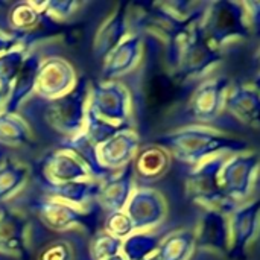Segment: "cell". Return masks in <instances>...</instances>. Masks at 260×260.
<instances>
[{"label": "cell", "instance_id": "d6a6232c", "mask_svg": "<svg viewBox=\"0 0 260 260\" xmlns=\"http://www.w3.org/2000/svg\"><path fill=\"white\" fill-rule=\"evenodd\" d=\"M73 250L67 241H53L46 244L38 253L37 260H72Z\"/></svg>", "mask_w": 260, "mask_h": 260}, {"label": "cell", "instance_id": "44dd1931", "mask_svg": "<svg viewBox=\"0 0 260 260\" xmlns=\"http://www.w3.org/2000/svg\"><path fill=\"white\" fill-rule=\"evenodd\" d=\"M142 35L129 34L110 55L104 59L102 81H113L114 78L133 70L142 55Z\"/></svg>", "mask_w": 260, "mask_h": 260}, {"label": "cell", "instance_id": "3957f363", "mask_svg": "<svg viewBox=\"0 0 260 260\" xmlns=\"http://www.w3.org/2000/svg\"><path fill=\"white\" fill-rule=\"evenodd\" d=\"M227 157L222 154L197 165L186 178L187 198L204 210H218L230 215L238 207L224 195L221 187V171Z\"/></svg>", "mask_w": 260, "mask_h": 260}, {"label": "cell", "instance_id": "f35d334b", "mask_svg": "<svg viewBox=\"0 0 260 260\" xmlns=\"http://www.w3.org/2000/svg\"><path fill=\"white\" fill-rule=\"evenodd\" d=\"M105 260H126L123 257V254L120 253V254H116V256H111V257H108V259Z\"/></svg>", "mask_w": 260, "mask_h": 260}, {"label": "cell", "instance_id": "603a6c76", "mask_svg": "<svg viewBox=\"0 0 260 260\" xmlns=\"http://www.w3.org/2000/svg\"><path fill=\"white\" fill-rule=\"evenodd\" d=\"M41 186L47 198L58 200L81 209L88 203H91L93 200H98L101 192V181H94V180L72 181L64 184H52L43 181Z\"/></svg>", "mask_w": 260, "mask_h": 260}, {"label": "cell", "instance_id": "52a82bcc", "mask_svg": "<svg viewBox=\"0 0 260 260\" xmlns=\"http://www.w3.org/2000/svg\"><path fill=\"white\" fill-rule=\"evenodd\" d=\"M201 21L193 24L180 59V66L174 73V76H177L180 81L203 78L222 61V50L209 43L203 32Z\"/></svg>", "mask_w": 260, "mask_h": 260}, {"label": "cell", "instance_id": "1f68e13d", "mask_svg": "<svg viewBox=\"0 0 260 260\" xmlns=\"http://www.w3.org/2000/svg\"><path fill=\"white\" fill-rule=\"evenodd\" d=\"M104 229L108 235L123 241L126 239L128 236H131L136 229H134V224L133 221L129 219V216L125 213V210L122 212H113V213H108L107 219H105V224H104Z\"/></svg>", "mask_w": 260, "mask_h": 260}, {"label": "cell", "instance_id": "83f0119b", "mask_svg": "<svg viewBox=\"0 0 260 260\" xmlns=\"http://www.w3.org/2000/svg\"><path fill=\"white\" fill-rule=\"evenodd\" d=\"M29 169L14 160L0 165V203L14 197L26 183Z\"/></svg>", "mask_w": 260, "mask_h": 260}, {"label": "cell", "instance_id": "d590c367", "mask_svg": "<svg viewBox=\"0 0 260 260\" xmlns=\"http://www.w3.org/2000/svg\"><path fill=\"white\" fill-rule=\"evenodd\" d=\"M253 26L260 24V2H245Z\"/></svg>", "mask_w": 260, "mask_h": 260}, {"label": "cell", "instance_id": "5bb4252c", "mask_svg": "<svg viewBox=\"0 0 260 260\" xmlns=\"http://www.w3.org/2000/svg\"><path fill=\"white\" fill-rule=\"evenodd\" d=\"M29 221L12 209L0 210V253L29 259Z\"/></svg>", "mask_w": 260, "mask_h": 260}, {"label": "cell", "instance_id": "ffe728a7", "mask_svg": "<svg viewBox=\"0 0 260 260\" xmlns=\"http://www.w3.org/2000/svg\"><path fill=\"white\" fill-rule=\"evenodd\" d=\"M171 163V154L160 145L152 143L140 146L133 160L136 183H152L160 180L169 171Z\"/></svg>", "mask_w": 260, "mask_h": 260}, {"label": "cell", "instance_id": "8fae6325", "mask_svg": "<svg viewBox=\"0 0 260 260\" xmlns=\"http://www.w3.org/2000/svg\"><path fill=\"white\" fill-rule=\"evenodd\" d=\"M76 72L73 66L59 56L46 58L41 61L35 91L40 98L52 101L64 96L76 85Z\"/></svg>", "mask_w": 260, "mask_h": 260}, {"label": "cell", "instance_id": "4dcf8cb0", "mask_svg": "<svg viewBox=\"0 0 260 260\" xmlns=\"http://www.w3.org/2000/svg\"><path fill=\"white\" fill-rule=\"evenodd\" d=\"M88 251L91 260H105L122 253V241L107 232H101L91 239Z\"/></svg>", "mask_w": 260, "mask_h": 260}, {"label": "cell", "instance_id": "ab89813d", "mask_svg": "<svg viewBox=\"0 0 260 260\" xmlns=\"http://www.w3.org/2000/svg\"><path fill=\"white\" fill-rule=\"evenodd\" d=\"M146 260H160V259H158V256H157V254H154V256L148 257V259H146Z\"/></svg>", "mask_w": 260, "mask_h": 260}, {"label": "cell", "instance_id": "4fadbf2b", "mask_svg": "<svg viewBox=\"0 0 260 260\" xmlns=\"http://www.w3.org/2000/svg\"><path fill=\"white\" fill-rule=\"evenodd\" d=\"M224 110L238 122L260 128V87L247 82L232 84L225 96Z\"/></svg>", "mask_w": 260, "mask_h": 260}, {"label": "cell", "instance_id": "7a4b0ae2", "mask_svg": "<svg viewBox=\"0 0 260 260\" xmlns=\"http://www.w3.org/2000/svg\"><path fill=\"white\" fill-rule=\"evenodd\" d=\"M201 27L209 43L222 50L230 43L247 40L254 26L245 2L216 0L209 2Z\"/></svg>", "mask_w": 260, "mask_h": 260}, {"label": "cell", "instance_id": "836d02e7", "mask_svg": "<svg viewBox=\"0 0 260 260\" xmlns=\"http://www.w3.org/2000/svg\"><path fill=\"white\" fill-rule=\"evenodd\" d=\"M79 8L78 2H47L44 3V14H49L55 18L66 20L72 17Z\"/></svg>", "mask_w": 260, "mask_h": 260}, {"label": "cell", "instance_id": "e0dca14e", "mask_svg": "<svg viewBox=\"0 0 260 260\" xmlns=\"http://www.w3.org/2000/svg\"><path fill=\"white\" fill-rule=\"evenodd\" d=\"M34 207L40 221L53 232H67L75 227H81L90 216L88 212L81 207H75L52 198L40 200Z\"/></svg>", "mask_w": 260, "mask_h": 260}, {"label": "cell", "instance_id": "484cf974", "mask_svg": "<svg viewBox=\"0 0 260 260\" xmlns=\"http://www.w3.org/2000/svg\"><path fill=\"white\" fill-rule=\"evenodd\" d=\"M195 251L193 230H177L168 235L157 251L160 260H189Z\"/></svg>", "mask_w": 260, "mask_h": 260}, {"label": "cell", "instance_id": "8992f818", "mask_svg": "<svg viewBox=\"0 0 260 260\" xmlns=\"http://www.w3.org/2000/svg\"><path fill=\"white\" fill-rule=\"evenodd\" d=\"M87 113L122 131L131 129L129 94L128 90L116 81H102L90 87Z\"/></svg>", "mask_w": 260, "mask_h": 260}, {"label": "cell", "instance_id": "7402d4cb", "mask_svg": "<svg viewBox=\"0 0 260 260\" xmlns=\"http://www.w3.org/2000/svg\"><path fill=\"white\" fill-rule=\"evenodd\" d=\"M41 56L37 52H29L27 58L17 76V79L14 81L11 91L6 98L5 107H3V113L8 114H15L17 110L23 105V102L32 94V91L35 90V84H37V76H38V70L41 66Z\"/></svg>", "mask_w": 260, "mask_h": 260}, {"label": "cell", "instance_id": "e575fe53", "mask_svg": "<svg viewBox=\"0 0 260 260\" xmlns=\"http://www.w3.org/2000/svg\"><path fill=\"white\" fill-rule=\"evenodd\" d=\"M17 46H18V40L17 38L9 37V35H6V34H3L0 30V55L8 52V50H11V49H14V47H17Z\"/></svg>", "mask_w": 260, "mask_h": 260}, {"label": "cell", "instance_id": "5b68a950", "mask_svg": "<svg viewBox=\"0 0 260 260\" xmlns=\"http://www.w3.org/2000/svg\"><path fill=\"white\" fill-rule=\"evenodd\" d=\"M260 174V155L253 151L229 155L221 171L224 195L236 206L247 203Z\"/></svg>", "mask_w": 260, "mask_h": 260}, {"label": "cell", "instance_id": "d6986e66", "mask_svg": "<svg viewBox=\"0 0 260 260\" xmlns=\"http://www.w3.org/2000/svg\"><path fill=\"white\" fill-rule=\"evenodd\" d=\"M139 148V136L133 129H125L99 146V158L107 169L119 171L133 163Z\"/></svg>", "mask_w": 260, "mask_h": 260}, {"label": "cell", "instance_id": "ba28073f", "mask_svg": "<svg viewBox=\"0 0 260 260\" xmlns=\"http://www.w3.org/2000/svg\"><path fill=\"white\" fill-rule=\"evenodd\" d=\"M232 87V81L224 75H216L204 79L190 94L186 113L187 116L201 123H207L219 117L224 111L225 96Z\"/></svg>", "mask_w": 260, "mask_h": 260}, {"label": "cell", "instance_id": "30bf717a", "mask_svg": "<svg viewBox=\"0 0 260 260\" xmlns=\"http://www.w3.org/2000/svg\"><path fill=\"white\" fill-rule=\"evenodd\" d=\"M125 213L133 221L136 232H146L165 221L168 204L160 192L142 187L133 192L125 207Z\"/></svg>", "mask_w": 260, "mask_h": 260}, {"label": "cell", "instance_id": "4316f807", "mask_svg": "<svg viewBox=\"0 0 260 260\" xmlns=\"http://www.w3.org/2000/svg\"><path fill=\"white\" fill-rule=\"evenodd\" d=\"M32 142L27 123L17 114L0 111V143L9 148H21Z\"/></svg>", "mask_w": 260, "mask_h": 260}, {"label": "cell", "instance_id": "f1b7e54d", "mask_svg": "<svg viewBox=\"0 0 260 260\" xmlns=\"http://www.w3.org/2000/svg\"><path fill=\"white\" fill-rule=\"evenodd\" d=\"M27 53L29 52L26 47L17 46L0 55V90L6 94V98L27 58Z\"/></svg>", "mask_w": 260, "mask_h": 260}, {"label": "cell", "instance_id": "74e56055", "mask_svg": "<svg viewBox=\"0 0 260 260\" xmlns=\"http://www.w3.org/2000/svg\"><path fill=\"white\" fill-rule=\"evenodd\" d=\"M5 102H6V94L0 90V111H3V107H5Z\"/></svg>", "mask_w": 260, "mask_h": 260}, {"label": "cell", "instance_id": "9c48e42d", "mask_svg": "<svg viewBox=\"0 0 260 260\" xmlns=\"http://www.w3.org/2000/svg\"><path fill=\"white\" fill-rule=\"evenodd\" d=\"M230 251L229 257L242 260L260 233V198L238 206L230 215Z\"/></svg>", "mask_w": 260, "mask_h": 260}, {"label": "cell", "instance_id": "277c9868", "mask_svg": "<svg viewBox=\"0 0 260 260\" xmlns=\"http://www.w3.org/2000/svg\"><path fill=\"white\" fill-rule=\"evenodd\" d=\"M90 87V82L82 78L76 81V85L69 93L49 101L46 107V119L53 129L69 139L84 133Z\"/></svg>", "mask_w": 260, "mask_h": 260}, {"label": "cell", "instance_id": "60d3db41", "mask_svg": "<svg viewBox=\"0 0 260 260\" xmlns=\"http://www.w3.org/2000/svg\"><path fill=\"white\" fill-rule=\"evenodd\" d=\"M259 175H260V174H259Z\"/></svg>", "mask_w": 260, "mask_h": 260}, {"label": "cell", "instance_id": "8d00e7d4", "mask_svg": "<svg viewBox=\"0 0 260 260\" xmlns=\"http://www.w3.org/2000/svg\"><path fill=\"white\" fill-rule=\"evenodd\" d=\"M254 66H256L257 72L260 73V47H259V50L256 52V55H254Z\"/></svg>", "mask_w": 260, "mask_h": 260}, {"label": "cell", "instance_id": "2e32d148", "mask_svg": "<svg viewBox=\"0 0 260 260\" xmlns=\"http://www.w3.org/2000/svg\"><path fill=\"white\" fill-rule=\"evenodd\" d=\"M41 180L52 184L91 180L88 169L69 151L56 149L41 163Z\"/></svg>", "mask_w": 260, "mask_h": 260}, {"label": "cell", "instance_id": "d4e9b609", "mask_svg": "<svg viewBox=\"0 0 260 260\" xmlns=\"http://www.w3.org/2000/svg\"><path fill=\"white\" fill-rule=\"evenodd\" d=\"M163 238L160 233L146 230L134 232L131 236L122 241V254L126 260H146L157 254Z\"/></svg>", "mask_w": 260, "mask_h": 260}, {"label": "cell", "instance_id": "7c38bea8", "mask_svg": "<svg viewBox=\"0 0 260 260\" xmlns=\"http://www.w3.org/2000/svg\"><path fill=\"white\" fill-rule=\"evenodd\" d=\"M195 233V248L229 256L230 251V221L229 215L218 210H204Z\"/></svg>", "mask_w": 260, "mask_h": 260}, {"label": "cell", "instance_id": "6da1fadb", "mask_svg": "<svg viewBox=\"0 0 260 260\" xmlns=\"http://www.w3.org/2000/svg\"><path fill=\"white\" fill-rule=\"evenodd\" d=\"M157 145L181 163L197 166L216 155H233L248 151L245 140L232 137L206 125H192L157 137Z\"/></svg>", "mask_w": 260, "mask_h": 260}, {"label": "cell", "instance_id": "cb8c5ba5", "mask_svg": "<svg viewBox=\"0 0 260 260\" xmlns=\"http://www.w3.org/2000/svg\"><path fill=\"white\" fill-rule=\"evenodd\" d=\"M64 151L72 152L90 172L91 180L94 181H104L108 178L114 171L107 169L99 158V146H96L85 133H81L75 137H70L61 143V148Z\"/></svg>", "mask_w": 260, "mask_h": 260}, {"label": "cell", "instance_id": "9a60e30c", "mask_svg": "<svg viewBox=\"0 0 260 260\" xmlns=\"http://www.w3.org/2000/svg\"><path fill=\"white\" fill-rule=\"evenodd\" d=\"M136 186L133 163L119 169L116 174L113 172L108 178L101 181V192L98 197V203L107 213L122 212L125 210Z\"/></svg>", "mask_w": 260, "mask_h": 260}, {"label": "cell", "instance_id": "f546056e", "mask_svg": "<svg viewBox=\"0 0 260 260\" xmlns=\"http://www.w3.org/2000/svg\"><path fill=\"white\" fill-rule=\"evenodd\" d=\"M43 14H44V3L38 5L30 2H20L11 8L8 14V21L17 30H29L40 24Z\"/></svg>", "mask_w": 260, "mask_h": 260}, {"label": "cell", "instance_id": "ac0fdd59", "mask_svg": "<svg viewBox=\"0 0 260 260\" xmlns=\"http://www.w3.org/2000/svg\"><path fill=\"white\" fill-rule=\"evenodd\" d=\"M129 12L128 5H120L99 27L93 53L98 59H105L128 35H129Z\"/></svg>", "mask_w": 260, "mask_h": 260}]
</instances>
